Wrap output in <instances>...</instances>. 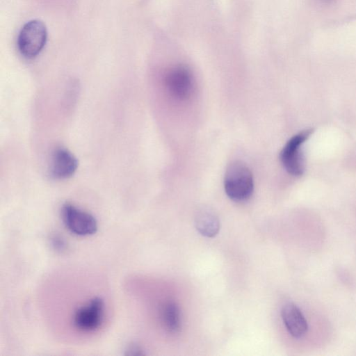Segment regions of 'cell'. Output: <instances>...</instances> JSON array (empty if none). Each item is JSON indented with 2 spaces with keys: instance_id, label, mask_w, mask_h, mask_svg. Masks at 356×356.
I'll use <instances>...</instances> for the list:
<instances>
[{
  "instance_id": "obj_1",
  "label": "cell",
  "mask_w": 356,
  "mask_h": 356,
  "mask_svg": "<svg viewBox=\"0 0 356 356\" xmlns=\"http://www.w3.org/2000/svg\"><path fill=\"white\" fill-rule=\"evenodd\" d=\"M224 188L227 195L235 202H243L251 197L254 179L246 164L234 161L228 165L224 177Z\"/></svg>"
},
{
  "instance_id": "obj_2",
  "label": "cell",
  "mask_w": 356,
  "mask_h": 356,
  "mask_svg": "<svg viewBox=\"0 0 356 356\" xmlns=\"http://www.w3.org/2000/svg\"><path fill=\"white\" fill-rule=\"evenodd\" d=\"M47 39V31L45 24L38 19L31 20L22 26L19 33V51L26 58H33L43 49Z\"/></svg>"
},
{
  "instance_id": "obj_3",
  "label": "cell",
  "mask_w": 356,
  "mask_h": 356,
  "mask_svg": "<svg viewBox=\"0 0 356 356\" xmlns=\"http://www.w3.org/2000/svg\"><path fill=\"white\" fill-rule=\"evenodd\" d=\"M312 133V129H306L296 134L286 143L280 152V161L291 175L299 177L305 172L302 147Z\"/></svg>"
},
{
  "instance_id": "obj_4",
  "label": "cell",
  "mask_w": 356,
  "mask_h": 356,
  "mask_svg": "<svg viewBox=\"0 0 356 356\" xmlns=\"http://www.w3.org/2000/svg\"><path fill=\"white\" fill-rule=\"evenodd\" d=\"M164 86L169 95L177 101H186L192 96L195 81L191 70L183 65L170 68L164 76Z\"/></svg>"
},
{
  "instance_id": "obj_5",
  "label": "cell",
  "mask_w": 356,
  "mask_h": 356,
  "mask_svg": "<svg viewBox=\"0 0 356 356\" xmlns=\"http://www.w3.org/2000/svg\"><path fill=\"white\" fill-rule=\"evenodd\" d=\"M61 215L68 230L77 236L92 235L97 229V222L93 216L72 204L63 205Z\"/></svg>"
},
{
  "instance_id": "obj_6",
  "label": "cell",
  "mask_w": 356,
  "mask_h": 356,
  "mask_svg": "<svg viewBox=\"0 0 356 356\" xmlns=\"http://www.w3.org/2000/svg\"><path fill=\"white\" fill-rule=\"evenodd\" d=\"M104 304L102 298H93L86 305L79 307L73 316L74 326L84 332L99 329L104 320Z\"/></svg>"
},
{
  "instance_id": "obj_7",
  "label": "cell",
  "mask_w": 356,
  "mask_h": 356,
  "mask_svg": "<svg viewBox=\"0 0 356 356\" xmlns=\"http://www.w3.org/2000/svg\"><path fill=\"white\" fill-rule=\"evenodd\" d=\"M77 167L76 158L68 149L59 147L54 151L50 165V174L54 178L67 179L75 173Z\"/></svg>"
},
{
  "instance_id": "obj_8",
  "label": "cell",
  "mask_w": 356,
  "mask_h": 356,
  "mask_svg": "<svg viewBox=\"0 0 356 356\" xmlns=\"http://www.w3.org/2000/svg\"><path fill=\"white\" fill-rule=\"evenodd\" d=\"M283 322L291 335L300 338L307 331V322L300 309L293 303L285 304L281 312Z\"/></svg>"
},
{
  "instance_id": "obj_9",
  "label": "cell",
  "mask_w": 356,
  "mask_h": 356,
  "mask_svg": "<svg viewBox=\"0 0 356 356\" xmlns=\"http://www.w3.org/2000/svg\"><path fill=\"white\" fill-rule=\"evenodd\" d=\"M197 230L206 237L216 236L220 229V221L216 214L211 209L203 208L199 210L195 217Z\"/></svg>"
},
{
  "instance_id": "obj_10",
  "label": "cell",
  "mask_w": 356,
  "mask_h": 356,
  "mask_svg": "<svg viewBox=\"0 0 356 356\" xmlns=\"http://www.w3.org/2000/svg\"><path fill=\"white\" fill-rule=\"evenodd\" d=\"M162 323L171 333L178 332L181 328V314L179 306L173 301L165 303L161 310Z\"/></svg>"
},
{
  "instance_id": "obj_11",
  "label": "cell",
  "mask_w": 356,
  "mask_h": 356,
  "mask_svg": "<svg viewBox=\"0 0 356 356\" xmlns=\"http://www.w3.org/2000/svg\"><path fill=\"white\" fill-rule=\"evenodd\" d=\"M51 241L52 246L56 250L61 251V250H63L66 247L65 241L59 235H57V234L54 235L51 237Z\"/></svg>"
},
{
  "instance_id": "obj_12",
  "label": "cell",
  "mask_w": 356,
  "mask_h": 356,
  "mask_svg": "<svg viewBox=\"0 0 356 356\" xmlns=\"http://www.w3.org/2000/svg\"><path fill=\"white\" fill-rule=\"evenodd\" d=\"M143 354H144V353L143 352V350L137 346L132 345L129 348H128L127 355H141Z\"/></svg>"
},
{
  "instance_id": "obj_13",
  "label": "cell",
  "mask_w": 356,
  "mask_h": 356,
  "mask_svg": "<svg viewBox=\"0 0 356 356\" xmlns=\"http://www.w3.org/2000/svg\"><path fill=\"white\" fill-rule=\"evenodd\" d=\"M325 1H329V0H325Z\"/></svg>"
}]
</instances>
